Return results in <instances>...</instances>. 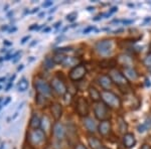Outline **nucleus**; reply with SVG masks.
Returning a JSON list of instances; mask_svg holds the SVG:
<instances>
[{
  "mask_svg": "<svg viewBox=\"0 0 151 149\" xmlns=\"http://www.w3.org/2000/svg\"><path fill=\"white\" fill-rule=\"evenodd\" d=\"M101 98L104 104L112 109H119L121 107L120 98L111 91H103L101 93Z\"/></svg>",
  "mask_w": 151,
  "mask_h": 149,
  "instance_id": "nucleus-1",
  "label": "nucleus"
},
{
  "mask_svg": "<svg viewBox=\"0 0 151 149\" xmlns=\"http://www.w3.org/2000/svg\"><path fill=\"white\" fill-rule=\"evenodd\" d=\"M27 141L31 146H40L47 141L45 132L41 129H35L28 133Z\"/></svg>",
  "mask_w": 151,
  "mask_h": 149,
  "instance_id": "nucleus-2",
  "label": "nucleus"
},
{
  "mask_svg": "<svg viewBox=\"0 0 151 149\" xmlns=\"http://www.w3.org/2000/svg\"><path fill=\"white\" fill-rule=\"evenodd\" d=\"M35 88L38 94L41 95V96H45V97L52 96V86L48 84L47 81L41 79V78H36L35 80Z\"/></svg>",
  "mask_w": 151,
  "mask_h": 149,
  "instance_id": "nucleus-3",
  "label": "nucleus"
},
{
  "mask_svg": "<svg viewBox=\"0 0 151 149\" xmlns=\"http://www.w3.org/2000/svg\"><path fill=\"white\" fill-rule=\"evenodd\" d=\"M95 48L100 55H111L114 50V42L112 40H103L96 43Z\"/></svg>",
  "mask_w": 151,
  "mask_h": 149,
  "instance_id": "nucleus-4",
  "label": "nucleus"
},
{
  "mask_svg": "<svg viewBox=\"0 0 151 149\" xmlns=\"http://www.w3.org/2000/svg\"><path fill=\"white\" fill-rule=\"evenodd\" d=\"M50 86H52V89L53 91L60 95V96H65L68 93L67 85L64 82V80L60 79L58 76H55L52 78V81H50Z\"/></svg>",
  "mask_w": 151,
  "mask_h": 149,
  "instance_id": "nucleus-5",
  "label": "nucleus"
},
{
  "mask_svg": "<svg viewBox=\"0 0 151 149\" xmlns=\"http://www.w3.org/2000/svg\"><path fill=\"white\" fill-rule=\"evenodd\" d=\"M95 116L100 121H106L110 118L109 109L104 103H97L94 108Z\"/></svg>",
  "mask_w": 151,
  "mask_h": 149,
  "instance_id": "nucleus-6",
  "label": "nucleus"
},
{
  "mask_svg": "<svg viewBox=\"0 0 151 149\" xmlns=\"http://www.w3.org/2000/svg\"><path fill=\"white\" fill-rule=\"evenodd\" d=\"M109 77L111 78L112 82L114 84H116L117 86H127L128 85V80L125 78V76L123 75V73H121L120 71L116 70V69H112L110 71V74Z\"/></svg>",
  "mask_w": 151,
  "mask_h": 149,
  "instance_id": "nucleus-7",
  "label": "nucleus"
},
{
  "mask_svg": "<svg viewBox=\"0 0 151 149\" xmlns=\"http://www.w3.org/2000/svg\"><path fill=\"white\" fill-rule=\"evenodd\" d=\"M76 111L77 113L80 115L81 117H88L90 111V107L88 104L87 100L84 97H80L78 98L77 102H76Z\"/></svg>",
  "mask_w": 151,
  "mask_h": 149,
  "instance_id": "nucleus-8",
  "label": "nucleus"
},
{
  "mask_svg": "<svg viewBox=\"0 0 151 149\" xmlns=\"http://www.w3.org/2000/svg\"><path fill=\"white\" fill-rule=\"evenodd\" d=\"M87 74V69L85 68V66L83 65H78L77 67L73 68L70 70L69 77L70 79L74 82H78V81H81L83 78L86 76Z\"/></svg>",
  "mask_w": 151,
  "mask_h": 149,
  "instance_id": "nucleus-9",
  "label": "nucleus"
},
{
  "mask_svg": "<svg viewBox=\"0 0 151 149\" xmlns=\"http://www.w3.org/2000/svg\"><path fill=\"white\" fill-rule=\"evenodd\" d=\"M52 134L58 140H63L67 136V129H65V125L60 122L57 121L52 125Z\"/></svg>",
  "mask_w": 151,
  "mask_h": 149,
  "instance_id": "nucleus-10",
  "label": "nucleus"
},
{
  "mask_svg": "<svg viewBox=\"0 0 151 149\" xmlns=\"http://www.w3.org/2000/svg\"><path fill=\"white\" fill-rule=\"evenodd\" d=\"M98 83H99L100 86L105 90V91L111 89L112 85H113V82H112L111 78L109 77V76H106V75L100 76V77L98 78Z\"/></svg>",
  "mask_w": 151,
  "mask_h": 149,
  "instance_id": "nucleus-11",
  "label": "nucleus"
},
{
  "mask_svg": "<svg viewBox=\"0 0 151 149\" xmlns=\"http://www.w3.org/2000/svg\"><path fill=\"white\" fill-rule=\"evenodd\" d=\"M99 133L101 134L102 136L106 137L110 134L111 132V122L109 120H106V121H102L99 125Z\"/></svg>",
  "mask_w": 151,
  "mask_h": 149,
  "instance_id": "nucleus-12",
  "label": "nucleus"
},
{
  "mask_svg": "<svg viewBox=\"0 0 151 149\" xmlns=\"http://www.w3.org/2000/svg\"><path fill=\"white\" fill-rule=\"evenodd\" d=\"M83 124H84L85 128L87 129L91 133H95L99 126H97V123L95 122L93 119L90 118V117H85L84 120H83Z\"/></svg>",
  "mask_w": 151,
  "mask_h": 149,
  "instance_id": "nucleus-13",
  "label": "nucleus"
},
{
  "mask_svg": "<svg viewBox=\"0 0 151 149\" xmlns=\"http://www.w3.org/2000/svg\"><path fill=\"white\" fill-rule=\"evenodd\" d=\"M123 144L126 148H132L136 144V138L132 133H126L123 136Z\"/></svg>",
  "mask_w": 151,
  "mask_h": 149,
  "instance_id": "nucleus-14",
  "label": "nucleus"
},
{
  "mask_svg": "<svg viewBox=\"0 0 151 149\" xmlns=\"http://www.w3.org/2000/svg\"><path fill=\"white\" fill-rule=\"evenodd\" d=\"M50 112H52V117L55 119V120H58L60 119L63 115V107L60 104L58 103H53L50 105Z\"/></svg>",
  "mask_w": 151,
  "mask_h": 149,
  "instance_id": "nucleus-15",
  "label": "nucleus"
},
{
  "mask_svg": "<svg viewBox=\"0 0 151 149\" xmlns=\"http://www.w3.org/2000/svg\"><path fill=\"white\" fill-rule=\"evenodd\" d=\"M123 75L125 76V78L129 81H136L138 79V73L136 72L135 69L129 67V68H125L123 71Z\"/></svg>",
  "mask_w": 151,
  "mask_h": 149,
  "instance_id": "nucleus-16",
  "label": "nucleus"
},
{
  "mask_svg": "<svg viewBox=\"0 0 151 149\" xmlns=\"http://www.w3.org/2000/svg\"><path fill=\"white\" fill-rule=\"evenodd\" d=\"M88 143H89V146L92 149H104L105 147L98 138L92 137V136H90V137L88 138Z\"/></svg>",
  "mask_w": 151,
  "mask_h": 149,
  "instance_id": "nucleus-17",
  "label": "nucleus"
},
{
  "mask_svg": "<svg viewBox=\"0 0 151 149\" xmlns=\"http://www.w3.org/2000/svg\"><path fill=\"white\" fill-rule=\"evenodd\" d=\"M29 125H30V127L33 130L40 129V127L41 125V119L40 118L37 113L32 114V116H31V118H30V123H29Z\"/></svg>",
  "mask_w": 151,
  "mask_h": 149,
  "instance_id": "nucleus-18",
  "label": "nucleus"
},
{
  "mask_svg": "<svg viewBox=\"0 0 151 149\" xmlns=\"http://www.w3.org/2000/svg\"><path fill=\"white\" fill-rule=\"evenodd\" d=\"M89 96L92 99V101H94V102H98L99 100L101 99V94H100V92L93 86L89 87Z\"/></svg>",
  "mask_w": 151,
  "mask_h": 149,
  "instance_id": "nucleus-19",
  "label": "nucleus"
},
{
  "mask_svg": "<svg viewBox=\"0 0 151 149\" xmlns=\"http://www.w3.org/2000/svg\"><path fill=\"white\" fill-rule=\"evenodd\" d=\"M41 130L42 131H45V133L47 132H48L50 130V128H52V122H50V118L47 116V115H45V116L41 118Z\"/></svg>",
  "mask_w": 151,
  "mask_h": 149,
  "instance_id": "nucleus-20",
  "label": "nucleus"
},
{
  "mask_svg": "<svg viewBox=\"0 0 151 149\" xmlns=\"http://www.w3.org/2000/svg\"><path fill=\"white\" fill-rule=\"evenodd\" d=\"M29 87V83L28 81L25 79V78H22L20 81L18 82V85H17V90L19 92H25L26 90L28 89Z\"/></svg>",
  "mask_w": 151,
  "mask_h": 149,
  "instance_id": "nucleus-21",
  "label": "nucleus"
},
{
  "mask_svg": "<svg viewBox=\"0 0 151 149\" xmlns=\"http://www.w3.org/2000/svg\"><path fill=\"white\" fill-rule=\"evenodd\" d=\"M137 129H138V132H140V133H143V132L151 129V119H147L145 122H143L142 124H140Z\"/></svg>",
  "mask_w": 151,
  "mask_h": 149,
  "instance_id": "nucleus-22",
  "label": "nucleus"
},
{
  "mask_svg": "<svg viewBox=\"0 0 151 149\" xmlns=\"http://www.w3.org/2000/svg\"><path fill=\"white\" fill-rule=\"evenodd\" d=\"M65 58H67V57L64 53H55V55L52 57V60L55 65H60V63H64Z\"/></svg>",
  "mask_w": 151,
  "mask_h": 149,
  "instance_id": "nucleus-23",
  "label": "nucleus"
},
{
  "mask_svg": "<svg viewBox=\"0 0 151 149\" xmlns=\"http://www.w3.org/2000/svg\"><path fill=\"white\" fill-rule=\"evenodd\" d=\"M63 65L64 67H77V58L74 57H67Z\"/></svg>",
  "mask_w": 151,
  "mask_h": 149,
  "instance_id": "nucleus-24",
  "label": "nucleus"
},
{
  "mask_svg": "<svg viewBox=\"0 0 151 149\" xmlns=\"http://www.w3.org/2000/svg\"><path fill=\"white\" fill-rule=\"evenodd\" d=\"M118 128L121 133L126 134V131H127V124H126L125 120H124L122 117H119L118 118Z\"/></svg>",
  "mask_w": 151,
  "mask_h": 149,
  "instance_id": "nucleus-25",
  "label": "nucleus"
},
{
  "mask_svg": "<svg viewBox=\"0 0 151 149\" xmlns=\"http://www.w3.org/2000/svg\"><path fill=\"white\" fill-rule=\"evenodd\" d=\"M55 63H53L52 58L47 57L45 58V60H43V67H45V69H47V70L52 69V68L55 67Z\"/></svg>",
  "mask_w": 151,
  "mask_h": 149,
  "instance_id": "nucleus-26",
  "label": "nucleus"
},
{
  "mask_svg": "<svg viewBox=\"0 0 151 149\" xmlns=\"http://www.w3.org/2000/svg\"><path fill=\"white\" fill-rule=\"evenodd\" d=\"M35 102H36V104H37L38 106H40V107L45 106V103H47V97L41 96V95L37 94V96L35 97Z\"/></svg>",
  "mask_w": 151,
  "mask_h": 149,
  "instance_id": "nucleus-27",
  "label": "nucleus"
},
{
  "mask_svg": "<svg viewBox=\"0 0 151 149\" xmlns=\"http://www.w3.org/2000/svg\"><path fill=\"white\" fill-rule=\"evenodd\" d=\"M70 50H72V48H70V46H65V48H55V53H64L67 52H70Z\"/></svg>",
  "mask_w": 151,
  "mask_h": 149,
  "instance_id": "nucleus-28",
  "label": "nucleus"
},
{
  "mask_svg": "<svg viewBox=\"0 0 151 149\" xmlns=\"http://www.w3.org/2000/svg\"><path fill=\"white\" fill-rule=\"evenodd\" d=\"M143 63H144V66H146L147 68L151 69V53H149V55H147V57L144 58Z\"/></svg>",
  "mask_w": 151,
  "mask_h": 149,
  "instance_id": "nucleus-29",
  "label": "nucleus"
},
{
  "mask_svg": "<svg viewBox=\"0 0 151 149\" xmlns=\"http://www.w3.org/2000/svg\"><path fill=\"white\" fill-rule=\"evenodd\" d=\"M110 65H112L114 67V62H112V60H103V62H101L100 63V66L101 67H103V68H108V67H111Z\"/></svg>",
  "mask_w": 151,
  "mask_h": 149,
  "instance_id": "nucleus-30",
  "label": "nucleus"
},
{
  "mask_svg": "<svg viewBox=\"0 0 151 149\" xmlns=\"http://www.w3.org/2000/svg\"><path fill=\"white\" fill-rule=\"evenodd\" d=\"M77 16H78V14L76 13V12H72V13L67 15V19L69 21H70V22H73V21H75L76 19H77Z\"/></svg>",
  "mask_w": 151,
  "mask_h": 149,
  "instance_id": "nucleus-31",
  "label": "nucleus"
},
{
  "mask_svg": "<svg viewBox=\"0 0 151 149\" xmlns=\"http://www.w3.org/2000/svg\"><path fill=\"white\" fill-rule=\"evenodd\" d=\"M94 29H95L94 26H92V25L91 26H88V27H86V28L84 29V33H85V35H88V33H90L91 31H93Z\"/></svg>",
  "mask_w": 151,
  "mask_h": 149,
  "instance_id": "nucleus-32",
  "label": "nucleus"
},
{
  "mask_svg": "<svg viewBox=\"0 0 151 149\" xmlns=\"http://www.w3.org/2000/svg\"><path fill=\"white\" fill-rule=\"evenodd\" d=\"M53 4V2L52 1H50V0H47V1H45L42 3V6L45 7V8H47V7H50V6H52Z\"/></svg>",
  "mask_w": 151,
  "mask_h": 149,
  "instance_id": "nucleus-33",
  "label": "nucleus"
},
{
  "mask_svg": "<svg viewBox=\"0 0 151 149\" xmlns=\"http://www.w3.org/2000/svg\"><path fill=\"white\" fill-rule=\"evenodd\" d=\"M41 27V26H38V24H32L31 26H29L28 29L29 30H38Z\"/></svg>",
  "mask_w": 151,
  "mask_h": 149,
  "instance_id": "nucleus-34",
  "label": "nucleus"
},
{
  "mask_svg": "<svg viewBox=\"0 0 151 149\" xmlns=\"http://www.w3.org/2000/svg\"><path fill=\"white\" fill-rule=\"evenodd\" d=\"M75 149H87L86 146L84 145V144H82V143H79V144H76V146H75Z\"/></svg>",
  "mask_w": 151,
  "mask_h": 149,
  "instance_id": "nucleus-35",
  "label": "nucleus"
},
{
  "mask_svg": "<svg viewBox=\"0 0 151 149\" xmlns=\"http://www.w3.org/2000/svg\"><path fill=\"white\" fill-rule=\"evenodd\" d=\"M29 38H30V35H26V36H24V37L21 40V45H24V43L26 42V41H28L29 40Z\"/></svg>",
  "mask_w": 151,
  "mask_h": 149,
  "instance_id": "nucleus-36",
  "label": "nucleus"
},
{
  "mask_svg": "<svg viewBox=\"0 0 151 149\" xmlns=\"http://www.w3.org/2000/svg\"><path fill=\"white\" fill-rule=\"evenodd\" d=\"M10 101H11V98H10V97H7L5 101L3 102V106H7V105H8V103H9Z\"/></svg>",
  "mask_w": 151,
  "mask_h": 149,
  "instance_id": "nucleus-37",
  "label": "nucleus"
},
{
  "mask_svg": "<svg viewBox=\"0 0 151 149\" xmlns=\"http://www.w3.org/2000/svg\"><path fill=\"white\" fill-rule=\"evenodd\" d=\"M12 85H13V83H11V82H9V83H8V85H7L6 88H5V91H6V92H8L9 90H10V88L12 87Z\"/></svg>",
  "mask_w": 151,
  "mask_h": 149,
  "instance_id": "nucleus-38",
  "label": "nucleus"
},
{
  "mask_svg": "<svg viewBox=\"0 0 151 149\" xmlns=\"http://www.w3.org/2000/svg\"><path fill=\"white\" fill-rule=\"evenodd\" d=\"M140 149H151V146L148 145V144H144L140 147Z\"/></svg>",
  "mask_w": 151,
  "mask_h": 149,
  "instance_id": "nucleus-39",
  "label": "nucleus"
},
{
  "mask_svg": "<svg viewBox=\"0 0 151 149\" xmlns=\"http://www.w3.org/2000/svg\"><path fill=\"white\" fill-rule=\"evenodd\" d=\"M3 45H7V46H10V45H12V42H11V41H9V40H4L3 41Z\"/></svg>",
  "mask_w": 151,
  "mask_h": 149,
  "instance_id": "nucleus-40",
  "label": "nucleus"
},
{
  "mask_svg": "<svg viewBox=\"0 0 151 149\" xmlns=\"http://www.w3.org/2000/svg\"><path fill=\"white\" fill-rule=\"evenodd\" d=\"M16 30H17V28H16L15 26H13V27H12V28L9 29V30H8V32H9V33H13V32H15Z\"/></svg>",
  "mask_w": 151,
  "mask_h": 149,
  "instance_id": "nucleus-41",
  "label": "nucleus"
},
{
  "mask_svg": "<svg viewBox=\"0 0 151 149\" xmlns=\"http://www.w3.org/2000/svg\"><path fill=\"white\" fill-rule=\"evenodd\" d=\"M117 10H118V8H117V7H112V8H111V10H110V12H109V14L114 13V12H116Z\"/></svg>",
  "mask_w": 151,
  "mask_h": 149,
  "instance_id": "nucleus-42",
  "label": "nucleus"
},
{
  "mask_svg": "<svg viewBox=\"0 0 151 149\" xmlns=\"http://www.w3.org/2000/svg\"><path fill=\"white\" fill-rule=\"evenodd\" d=\"M60 25H62V21H58L57 23H55L53 27H55V28H58V27H60Z\"/></svg>",
  "mask_w": 151,
  "mask_h": 149,
  "instance_id": "nucleus-43",
  "label": "nucleus"
},
{
  "mask_svg": "<svg viewBox=\"0 0 151 149\" xmlns=\"http://www.w3.org/2000/svg\"><path fill=\"white\" fill-rule=\"evenodd\" d=\"M23 68H24V66L23 65H19V67L17 68V71L19 72V71H22L23 70Z\"/></svg>",
  "mask_w": 151,
  "mask_h": 149,
  "instance_id": "nucleus-44",
  "label": "nucleus"
},
{
  "mask_svg": "<svg viewBox=\"0 0 151 149\" xmlns=\"http://www.w3.org/2000/svg\"><path fill=\"white\" fill-rule=\"evenodd\" d=\"M50 27H47V28L43 29V32H45V33H47V32H50Z\"/></svg>",
  "mask_w": 151,
  "mask_h": 149,
  "instance_id": "nucleus-45",
  "label": "nucleus"
},
{
  "mask_svg": "<svg viewBox=\"0 0 151 149\" xmlns=\"http://www.w3.org/2000/svg\"><path fill=\"white\" fill-rule=\"evenodd\" d=\"M7 29H8V25H7V24L6 25H3L1 27V30H7Z\"/></svg>",
  "mask_w": 151,
  "mask_h": 149,
  "instance_id": "nucleus-46",
  "label": "nucleus"
},
{
  "mask_svg": "<svg viewBox=\"0 0 151 149\" xmlns=\"http://www.w3.org/2000/svg\"><path fill=\"white\" fill-rule=\"evenodd\" d=\"M15 77H16V75L14 74L13 76H12V77L10 78V81H9V82H11V83H13V81H14V79H15Z\"/></svg>",
  "mask_w": 151,
  "mask_h": 149,
  "instance_id": "nucleus-47",
  "label": "nucleus"
},
{
  "mask_svg": "<svg viewBox=\"0 0 151 149\" xmlns=\"http://www.w3.org/2000/svg\"><path fill=\"white\" fill-rule=\"evenodd\" d=\"M36 43H37V40H33L32 42L30 43V46H33V45H35Z\"/></svg>",
  "mask_w": 151,
  "mask_h": 149,
  "instance_id": "nucleus-48",
  "label": "nucleus"
},
{
  "mask_svg": "<svg viewBox=\"0 0 151 149\" xmlns=\"http://www.w3.org/2000/svg\"><path fill=\"white\" fill-rule=\"evenodd\" d=\"M5 80H6V78H5V77H2V78H0V83H2V82H5Z\"/></svg>",
  "mask_w": 151,
  "mask_h": 149,
  "instance_id": "nucleus-49",
  "label": "nucleus"
},
{
  "mask_svg": "<svg viewBox=\"0 0 151 149\" xmlns=\"http://www.w3.org/2000/svg\"><path fill=\"white\" fill-rule=\"evenodd\" d=\"M38 11V8L36 7V8H33V10L31 11V13H35V12H37Z\"/></svg>",
  "mask_w": 151,
  "mask_h": 149,
  "instance_id": "nucleus-50",
  "label": "nucleus"
},
{
  "mask_svg": "<svg viewBox=\"0 0 151 149\" xmlns=\"http://www.w3.org/2000/svg\"><path fill=\"white\" fill-rule=\"evenodd\" d=\"M100 19H101V17H100V16H96L95 18H93V20L97 21V20H100Z\"/></svg>",
  "mask_w": 151,
  "mask_h": 149,
  "instance_id": "nucleus-51",
  "label": "nucleus"
},
{
  "mask_svg": "<svg viewBox=\"0 0 151 149\" xmlns=\"http://www.w3.org/2000/svg\"><path fill=\"white\" fill-rule=\"evenodd\" d=\"M12 14H13V11H10V12H8V13H7V17H9V16H11Z\"/></svg>",
  "mask_w": 151,
  "mask_h": 149,
  "instance_id": "nucleus-52",
  "label": "nucleus"
},
{
  "mask_svg": "<svg viewBox=\"0 0 151 149\" xmlns=\"http://www.w3.org/2000/svg\"><path fill=\"white\" fill-rule=\"evenodd\" d=\"M87 10H88V11H92V10H94V7H88Z\"/></svg>",
  "mask_w": 151,
  "mask_h": 149,
  "instance_id": "nucleus-53",
  "label": "nucleus"
},
{
  "mask_svg": "<svg viewBox=\"0 0 151 149\" xmlns=\"http://www.w3.org/2000/svg\"><path fill=\"white\" fill-rule=\"evenodd\" d=\"M55 9H57V7H53L52 10H50V13H52V12H55Z\"/></svg>",
  "mask_w": 151,
  "mask_h": 149,
  "instance_id": "nucleus-54",
  "label": "nucleus"
},
{
  "mask_svg": "<svg viewBox=\"0 0 151 149\" xmlns=\"http://www.w3.org/2000/svg\"><path fill=\"white\" fill-rule=\"evenodd\" d=\"M32 60H35V57H30V58L28 60V62H32Z\"/></svg>",
  "mask_w": 151,
  "mask_h": 149,
  "instance_id": "nucleus-55",
  "label": "nucleus"
},
{
  "mask_svg": "<svg viewBox=\"0 0 151 149\" xmlns=\"http://www.w3.org/2000/svg\"><path fill=\"white\" fill-rule=\"evenodd\" d=\"M43 15H45V12H41V13H40V15H38V16H40V17L41 18V17H42Z\"/></svg>",
  "mask_w": 151,
  "mask_h": 149,
  "instance_id": "nucleus-56",
  "label": "nucleus"
},
{
  "mask_svg": "<svg viewBox=\"0 0 151 149\" xmlns=\"http://www.w3.org/2000/svg\"><path fill=\"white\" fill-rule=\"evenodd\" d=\"M4 148V143H1L0 144V149H3Z\"/></svg>",
  "mask_w": 151,
  "mask_h": 149,
  "instance_id": "nucleus-57",
  "label": "nucleus"
},
{
  "mask_svg": "<svg viewBox=\"0 0 151 149\" xmlns=\"http://www.w3.org/2000/svg\"><path fill=\"white\" fill-rule=\"evenodd\" d=\"M19 58H20V57H17V58H15V60H13V63H16V62H17V60H19Z\"/></svg>",
  "mask_w": 151,
  "mask_h": 149,
  "instance_id": "nucleus-58",
  "label": "nucleus"
},
{
  "mask_svg": "<svg viewBox=\"0 0 151 149\" xmlns=\"http://www.w3.org/2000/svg\"><path fill=\"white\" fill-rule=\"evenodd\" d=\"M1 53H6V50H5V48H3V50H1Z\"/></svg>",
  "mask_w": 151,
  "mask_h": 149,
  "instance_id": "nucleus-59",
  "label": "nucleus"
},
{
  "mask_svg": "<svg viewBox=\"0 0 151 149\" xmlns=\"http://www.w3.org/2000/svg\"><path fill=\"white\" fill-rule=\"evenodd\" d=\"M1 89H2V87H1V86H0V90H1Z\"/></svg>",
  "mask_w": 151,
  "mask_h": 149,
  "instance_id": "nucleus-60",
  "label": "nucleus"
}]
</instances>
